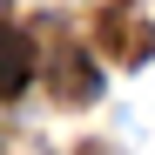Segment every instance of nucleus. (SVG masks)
<instances>
[{"label": "nucleus", "mask_w": 155, "mask_h": 155, "mask_svg": "<svg viewBox=\"0 0 155 155\" xmlns=\"http://www.w3.org/2000/svg\"><path fill=\"white\" fill-rule=\"evenodd\" d=\"M0 7H7V0H0Z\"/></svg>", "instance_id": "obj_4"}, {"label": "nucleus", "mask_w": 155, "mask_h": 155, "mask_svg": "<svg viewBox=\"0 0 155 155\" xmlns=\"http://www.w3.org/2000/svg\"><path fill=\"white\" fill-rule=\"evenodd\" d=\"M54 94L61 101H94L101 94V74H94V61L81 54V47H61L54 54Z\"/></svg>", "instance_id": "obj_2"}, {"label": "nucleus", "mask_w": 155, "mask_h": 155, "mask_svg": "<svg viewBox=\"0 0 155 155\" xmlns=\"http://www.w3.org/2000/svg\"><path fill=\"white\" fill-rule=\"evenodd\" d=\"M27 74H34V41L14 34V27H0V101L27 88Z\"/></svg>", "instance_id": "obj_3"}, {"label": "nucleus", "mask_w": 155, "mask_h": 155, "mask_svg": "<svg viewBox=\"0 0 155 155\" xmlns=\"http://www.w3.org/2000/svg\"><path fill=\"white\" fill-rule=\"evenodd\" d=\"M94 34H101V47H108L121 68H142V61L155 54V20L135 7V0H108L101 20H94Z\"/></svg>", "instance_id": "obj_1"}]
</instances>
